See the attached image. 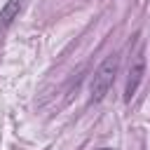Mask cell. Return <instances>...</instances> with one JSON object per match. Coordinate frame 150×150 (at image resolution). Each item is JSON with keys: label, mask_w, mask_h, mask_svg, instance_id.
<instances>
[{"label": "cell", "mask_w": 150, "mask_h": 150, "mask_svg": "<svg viewBox=\"0 0 150 150\" xmlns=\"http://www.w3.org/2000/svg\"><path fill=\"white\" fill-rule=\"evenodd\" d=\"M101 150H112V148H101Z\"/></svg>", "instance_id": "4"}, {"label": "cell", "mask_w": 150, "mask_h": 150, "mask_svg": "<svg viewBox=\"0 0 150 150\" xmlns=\"http://www.w3.org/2000/svg\"><path fill=\"white\" fill-rule=\"evenodd\" d=\"M21 9H23V0H7L0 9V28H9L12 21L21 14Z\"/></svg>", "instance_id": "3"}, {"label": "cell", "mask_w": 150, "mask_h": 150, "mask_svg": "<svg viewBox=\"0 0 150 150\" xmlns=\"http://www.w3.org/2000/svg\"><path fill=\"white\" fill-rule=\"evenodd\" d=\"M143 75H145V54L143 49H138V54L131 59L129 63V73H127V84H124V101L129 103L134 98V94L138 91L141 82H143Z\"/></svg>", "instance_id": "2"}, {"label": "cell", "mask_w": 150, "mask_h": 150, "mask_svg": "<svg viewBox=\"0 0 150 150\" xmlns=\"http://www.w3.org/2000/svg\"><path fill=\"white\" fill-rule=\"evenodd\" d=\"M117 70H120V56L117 54H110V56H105L98 63V68L94 70L91 82H89V98H91V103H98V101L105 98V94L110 91V87H112V82L117 77Z\"/></svg>", "instance_id": "1"}]
</instances>
